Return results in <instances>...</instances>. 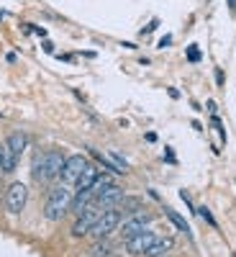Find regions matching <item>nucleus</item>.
<instances>
[{
  "mask_svg": "<svg viewBox=\"0 0 236 257\" xmlns=\"http://www.w3.org/2000/svg\"><path fill=\"white\" fill-rule=\"evenodd\" d=\"M108 157H111V160H113V162H116V165H118L121 170H123V173H126V170H128V165H126V160H123V157H121L118 152H108Z\"/></svg>",
  "mask_w": 236,
  "mask_h": 257,
  "instance_id": "17",
  "label": "nucleus"
},
{
  "mask_svg": "<svg viewBox=\"0 0 236 257\" xmlns=\"http://www.w3.org/2000/svg\"><path fill=\"white\" fill-rule=\"evenodd\" d=\"M154 239H157V234L144 229L141 234H136V237L126 239V249H128V254H146V249L154 244Z\"/></svg>",
  "mask_w": 236,
  "mask_h": 257,
  "instance_id": "10",
  "label": "nucleus"
},
{
  "mask_svg": "<svg viewBox=\"0 0 236 257\" xmlns=\"http://www.w3.org/2000/svg\"><path fill=\"white\" fill-rule=\"evenodd\" d=\"M98 216H100V213L95 211V208H85V211H80V216H77V221L72 224V237H88V234L93 231V226H95V221H98Z\"/></svg>",
  "mask_w": 236,
  "mask_h": 257,
  "instance_id": "7",
  "label": "nucleus"
},
{
  "mask_svg": "<svg viewBox=\"0 0 236 257\" xmlns=\"http://www.w3.org/2000/svg\"><path fill=\"white\" fill-rule=\"evenodd\" d=\"M164 213H167V219H169V221H172V224H175V226H177L180 231H185V234H190V224H187V221H185V219L180 216V213H177L175 208H169V206H164Z\"/></svg>",
  "mask_w": 236,
  "mask_h": 257,
  "instance_id": "13",
  "label": "nucleus"
},
{
  "mask_svg": "<svg viewBox=\"0 0 236 257\" xmlns=\"http://www.w3.org/2000/svg\"><path fill=\"white\" fill-rule=\"evenodd\" d=\"M187 59H190V62H200V47H198V44L187 47Z\"/></svg>",
  "mask_w": 236,
  "mask_h": 257,
  "instance_id": "16",
  "label": "nucleus"
},
{
  "mask_svg": "<svg viewBox=\"0 0 236 257\" xmlns=\"http://www.w3.org/2000/svg\"><path fill=\"white\" fill-rule=\"evenodd\" d=\"M72 208V193L67 190V185H57L49 190V198L44 203V216L49 221H62L64 213Z\"/></svg>",
  "mask_w": 236,
  "mask_h": 257,
  "instance_id": "2",
  "label": "nucleus"
},
{
  "mask_svg": "<svg viewBox=\"0 0 236 257\" xmlns=\"http://www.w3.org/2000/svg\"><path fill=\"white\" fill-rule=\"evenodd\" d=\"M62 165H64V155L59 152V149H47V152H39L34 157L31 173L39 183H52L54 178H59Z\"/></svg>",
  "mask_w": 236,
  "mask_h": 257,
  "instance_id": "1",
  "label": "nucleus"
},
{
  "mask_svg": "<svg viewBox=\"0 0 236 257\" xmlns=\"http://www.w3.org/2000/svg\"><path fill=\"white\" fill-rule=\"evenodd\" d=\"M210 126L216 128V132H218L221 142H226V132H223V126H221V118H218V116H213V118H210Z\"/></svg>",
  "mask_w": 236,
  "mask_h": 257,
  "instance_id": "15",
  "label": "nucleus"
},
{
  "mask_svg": "<svg viewBox=\"0 0 236 257\" xmlns=\"http://www.w3.org/2000/svg\"><path fill=\"white\" fill-rule=\"evenodd\" d=\"M111 252H113V244L108 242V237H103V239H98V244H93L90 257H108Z\"/></svg>",
  "mask_w": 236,
  "mask_h": 257,
  "instance_id": "14",
  "label": "nucleus"
},
{
  "mask_svg": "<svg viewBox=\"0 0 236 257\" xmlns=\"http://www.w3.org/2000/svg\"><path fill=\"white\" fill-rule=\"evenodd\" d=\"M169 41H172V36H164V39L159 41V47H162V49H164V47H169Z\"/></svg>",
  "mask_w": 236,
  "mask_h": 257,
  "instance_id": "20",
  "label": "nucleus"
},
{
  "mask_svg": "<svg viewBox=\"0 0 236 257\" xmlns=\"http://www.w3.org/2000/svg\"><path fill=\"white\" fill-rule=\"evenodd\" d=\"M98 178H100V173L88 162V167L82 170V175H80V180L75 183V188H77V190H93V185L98 183Z\"/></svg>",
  "mask_w": 236,
  "mask_h": 257,
  "instance_id": "11",
  "label": "nucleus"
},
{
  "mask_svg": "<svg viewBox=\"0 0 236 257\" xmlns=\"http://www.w3.org/2000/svg\"><path fill=\"white\" fill-rule=\"evenodd\" d=\"M228 6H231V8H233V6H236V0H228Z\"/></svg>",
  "mask_w": 236,
  "mask_h": 257,
  "instance_id": "23",
  "label": "nucleus"
},
{
  "mask_svg": "<svg viewBox=\"0 0 236 257\" xmlns=\"http://www.w3.org/2000/svg\"><path fill=\"white\" fill-rule=\"evenodd\" d=\"M123 201V188L121 185H116V183H108L105 185L98 196H95V203L105 211V208H113V206H118Z\"/></svg>",
  "mask_w": 236,
  "mask_h": 257,
  "instance_id": "8",
  "label": "nucleus"
},
{
  "mask_svg": "<svg viewBox=\"0 0 236 257\" xmlns=\"http://www.w3.org/2000/svg\"><path fill=\"white\" fill-rule=\"evenodd\" d=\"M164 157L169 160V165H175V152H172V149H167V152H164Z\"/></svg>",
  "mask_w": 236,
  "mask_h": 257,
  "instance_id": "19",
  "label": "nucleus"
},
{
  "mask_svg": "<svg viewBox=\"0 0 236 257\" xmlns=\"http://www.w3.org/2000/svg\"><path fill=\"white\" fill-rule=\"evenodd\" d=\"M88 167V160H85L82 155H72L70 160H64L62 165V173H59V180L62 185H75L82 175V170Z\"/></svg>",
  "mask_w": 236,
  "mask_h": 257,
  "instance_id": "6",
  "label": "nucleus"
},
{
  "mask_svg": "<svg viewBox=\"0 0 236 257\" xmlns=\"http://www.w3.org/2000/svg\"><path fill=\"white\" fill-rule=\"evenodd\" d=\"M26 144H29V137L24 132H13L6 144H3V173H13L21 155L26 152Z\"/></svg>",
  "mask_w": 236,
  "mask_h": 257,
  "instance_id": "3",
  "label": "nucleus"
},
{
  "mask_svg": "<svg viewBox=\"0 0 236 257\" xmlns=\"http://www.w3.org/2000/svg\"><path fill=\"white\" fill-rule=\"evenodd\" d=\"M172 247H175V239H169V237H162V239H159V237H157L154 244L146 249V254H149V257H162V254H167Z\"/></svg>",
  "mask_w": 236,
  "mask_h": 257,
  "instance_id": "12",
  "label": "nucleus"
},
{
  "mask_svg": "<svg viewBox=\"0 0 236 257\" xmlns=\"http://www.w3.org/2000/svg\"><path fill=\"white\" fill-rule=\"evenodd\" d=\"M216 82L223 85V72H221V70H216Z\"/></svg>",
  "mask_w": 236,
  "mask_h": 257,
  "instance_id": "21",
  "label": "nucleus"
},
{
  "mask_svg": "<svg viewBox=\"0 0 236 257\" xmlns=\"http://www.w3.org/2000/svg\"><path fill=\"white\" fill-rule=\"evenodd\" d=\"M26 203H29V188H26V183H21V180L11 183L8 193H6V208H8V213H21L26 208Z\"/></svg>",
  "mask_w": 236,
  "mask_h": 257,
  "instance_id": "5",
  "label": "nucleus"
},
{
  "mask_svg": "<svg viewBox=\"0 0 236 257\" xmlns=\"http://www.w3.org/2000/svg\"><path fill=\"white\" fill-rule=\"evenodd\" d=\"M0 173H3V144H0Z\"/></svg>",
  "mask_w": 236,
  "mask_h": 257,
  "instance_id": "22",
  "label": "nucleus"
},
{
  "mask_svg": "<svg viewBox=\"0 0 236 257\" xmlns=\"http://www.w3.org/2000/svg\"><path fill=\"white\" fill-rule=\"evenodd\" d=\"M149 224H152V216H149V213H136V216H128V219L121 224L123 239H131V237H136V234H141Z\"/></svg>",
  "mask_w": 236,
  "mask_h": 257,
  "instance_id": "9",
  "label": "nucleus"
},
{
  "mask_svg": "<svg viewBox=\"0 0 236 257\" xmlns=\"http://www.w3.org/2000/svg\"><path fill=\"white\" fill-rule=\"evenodd\" d=\"M118 226H121V213L116 208H105L100 216H98V221H95V226H93L90 234H93L95 239H103V237H111Z\"/></svg>",
  "mask_w": 236,
  "mask_h": 257,
  "instance_id": "4",
  "label": "nucleus"
},
{
  "mask_svg": "<svg viewBox=\"0 0 236 257\" xmlns=\"http://www.w3.org/2000/svg\"><path fill=\"white\" fill-rule=\"evenodd\" d=\"M198 213H200V216H203V219H205V221H208L210 226H216V219H213V213H210V211H208L205 206H200V208H198Z\"/></svg>",
  "mask_w": 236,
  "mask_h": 257,
  "instance_id": "18",
  "label": "nucleus"
}]
</instances>
